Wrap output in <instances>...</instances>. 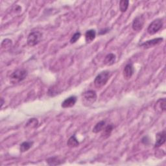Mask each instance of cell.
Returning a JSON list of instances; mask_svg holds the SVG:
<instances>
[{"label": "cell", "mask_w": 166, "mask_h": 166, "mask_svg": "<svg viewBox=\"0 0 166 166\" xmlns=\"http://www.w3.org/2000/svg\"><path fill=\"white\" fill-rule=\"evenodd\" d=\"M115 60H116V56H115V55L113 53H109L105 56L104 59V64L106 66H110L115 63Z\"/></svg>", "instance_id": "12"}, {"label": "cell", "mask_w": 166, "mask_h": 166, "mask_svg": "<svg viewBox=\"0 0 166 166\" xmlns=\"http://www.w3.org/2000/svg\"><path fill=\"white\" fill-rule=\"evenodd\" d=\"M28 75V72L25 70L19 69L16 71H14L13 73L11 74L10 75L9 79L10 82L12 84H16L21 81H24V79L27 77Z\"/></svg>", "instance_id": "3"}, {"label": "cell", "mask_w": 166, "mask_h": 166, "mask_svg": "<svg viewBox=\"0 0 166 166\" xmlns=\"http://www.w3.org/2000/svg\"><path fill=\"white\" fill-rule=\"evenodd\" d=\"M97 99V93L93 90H88L82 94V102L86 106H90L96 102Z\"/></svg>", "instance_id": "2"}, {"label": "cell", "mask_w": 166, "mask_h": 166, "mask_svg": "<svg viewBox=\"0 0 166 166\" xmlns=\"http://www.w3.org/2000/svg\"><path fill=\"white\" fill-rule=\"evenodd\" d=\"M12 46V42L10 39H5L2 43V47L3 49H9Z\"/></svg>", "instance_id": "21"}, {"label": "cell", "mask_w": 166, "mask_h": 166, "mask_svg": "<svg viewBox=\"0 0 166 166\" xmlns=\"http://www.w3.org/2000/svg\"><path fill=\"white\" fill-rule=\"evenodd\" d=\"M96 37V32L95 30L90 29L86 32L85 33V40L86 43H91L94 40Z\"/></svg>", "instance_id": "13"}, {"label": "cell", "mask_w": 166, "mask_h": 166, "mask_svg": "<svg viewBox=\"0 0 166 166\" xmlns=\"http://www.w3.org/2000/svg\"><path fill=\"white\" fill-rule=\"evenodd\" d=\"M81 34L79 33V32H77L75 33L73 36H72V37L70 39V43L71 44H75V42H77V41L81 38Z\"/></svg>", "instance_id": "22"}, {"label": "cell", "mask_w": 166, "mask_h": 166, "mask_svg": "<svg viewBox=\"0 0 166 166\" xmlns=\"http://www.w3.org/2000/svg\"><path fill=\"white\" fill-rule=\"evenodd\" d=\"M111 76L110 72L109 71H104L97 75L94 80V85L96 88H101L103 87L109 81Z\"/></svg>", "instance_id": "1"}, {"label": "cell", "mask_w": 166, "mask_h": 166, "mask_svg": "<svg viewBox=\"0 0 166 166\" xmlns=\"http://www.w3.org/2000/svg\"><path fill=\"white\" fill-rule=\"evenodd\" d=\"M46 162L49 165H61L63 162L61 158L59 156H53L49 158L46 160Z\"/></svg>", "instance_id": "14"}, {"label": "cell", "mask_w": 166, "mask_h": 166, "mask_svg": "<svg viewBox=\"0 0 166 166\" xmlns=\"http://www.w3.org/2000/svg\"><path fill=\"white\" fill-rule=\"evenodd\" d=\"M165 131H162L156 134V140L155 144V147H159L165 142Z\"/></svg>", "instance_id": "10"}, {"label": "cell", "mask_w": 166, "mask_h": 166, "mask_svg": "<svg viewBox=\"0 0 166 166\" xmlns=\"http://www.w3.org/2000/svg\"><path fill=\"white\" fill-rule=\"evenodd\" d=\"M110 31V29H103V30H101V31L100 32H99V34H105V33H108V32H109Z\"/></svg>", "instance_id": "23"}, {"label": "cell", "mask_w": 166, "mask_h": 166, "mask_svg": "<svg viewBox=\"0 0 166 166\" xmlns=\"http://www.w3.org/2000/svg\"><path fill=\"white\" fill-rule=\"evenodd\" d=\"M114 128V126L112 125H108L107 126H105V128L103 130V133L101 134V136L104 139H106L110 136Z\"/></svg>", "instance_id": "15"}, {"label": "cell", "mask_w": 166, "mask_h": 166, "mask_svg": "<svg viewBox=\"0 0 166 166\" xmlns=\"http://www.w3.org/2000/svg\"><path fill=\"white\" fill-rule=\"evenodd\" d=\"M129 5L128 0H121L119 2V10L121 12H125L127 11Z\"/></svg>", "instance_id": "20"}, {"label": "cell", "mask_w": 166, "mask_h": 166, "mask_svg": "<svg viewBox=\"0 0 166 166\" xmlns=\"http://www.w3.org/2000/svg\"><path fill=\"white\" fill-rule=\"evenodd\" d=\"M144 23H145V19H144L143 16H137L133 20V22L132 24V29L135 31H141L143 27Z\"/></svg>", "instance_id": "6"}, {"label": "cell", "mask_w": 166, "mask_h": 166, "mask_svg": "<svg viewBox=\"0 0 166 166\" xmlns=\"http://www.w3.org/2000/svg\"><path fill=\"white\" fill-rule=\"evenodd\" d=\"M77 102V97L75 96H70L65 99L62 103L61 106L64 109H67L74 106Z\"/></svg>", "instance_id": "11"}, {"label": "cell", "mask_w": 166, "mask_h": 166, "mask_svg": "<svg viewBox=\"0 0 166 166\" xmlns=\"http://www.w3.org/2000/svg\"><path fill=\"white\" fill-rule=\"evenodd\" d=\"M105 124H106V123L105 121H101L98 122L94 126V127L93 128L92 132L93 133H99V132L102 131L105 127Z\"/></svg>", "instance_id": "18"}, {"label": "cell", "mask_w": 166, "mask_h": 166, "mask_svg": "<svg viewBox=\"0 0 166 166\" xmlns=\"http://www.w3.org/2000/svg\"><path fill=\"white\" fill-rule=\"evenodd\" d=\"M162 38H156L150 40H147L145 42L142 43L140 44V47L144 48V49H149L150 47H153L159 45L163 41Z\"/></svg>", "instance_id": "7"}, {"label": "cell", "mask_w": 166, "mask_h": 166, "mask_svg": "<svg viewBox=\"0 0 166 166\" xmlns=\"http://www.w3.org/2000/svg\"><path fill=\"white\" fill-rule=\"evenodd\" d=\"M134 72V69L133 67V65L132 64H127L125 67L124 68L123 72V77L126 79V80H128L131 79Z\"/></svg>", "instance_id": "9"}, {"label": "cell", "mask_w": 166, "mask_h": 166, "mask_svg": "<svg viewBox=\"0 0 166 166\" xmlns=\"http://www.w3.org/2000/svg\"><path fill=\"white\" fill-rule=\"evenodd\" d=\"M163 27V21L161 19H156L151 22L148 28L147 33L151 35L156 34Z\"/></svg>", "instance_id": "5"}, {"label": "cell", "mask_w": 166, "mask_h": 166, "mask_svg": "<svg viewBox=\"0 0 166 166\" xmlns=\"http://www.w3.org/2000/svg\"><path fill=\"white\" fill-rule=\"evenodd\" d=\"M3 104H4V100H3V98H2V99H1V107L3 106Z\"/></svg>", "instance_id": "24"}, {"label": "cell", "mask_w": 166, "mask_h": 166, "mask_svg": "<svg viewBox=\"0 0 166 166\" xmlns=\"http://www.w3.org/2000/svg\"><path fill=\"white\" fill-rule=\"evenodd\" d=\"M166 101L165 98L160 99L157 101V102L155 103L154 106V109L156 112L158 114H161L164 112L166 109Z\"/></svg>", "instance_id": "8"}, {"label": "cell", "mask_w": 166, "mask_h": 166, "mask_svg": "<svg viewBox=\"0 0 166 166\" xmlns=\"http://www.w3.org/2000/svg\"><path fill=\"white\" fill-rule=\"evenodd\" d=\"M33 145V141H24L20 145V150L21 153H24L29 150Z\"/></svg>", "instance_id": "17"}, {"label": "cell", "mask_w": 166, "mask_h": 166, "mask_svg": "<svg viewBox=\"0 0 166 166\" xmlns=\"http://www.w3.org/2000/svg\"><path fill=\"white\" fill-rule=\"evenodd\" d=\"M38 125V119L36 118H31L27 122L25 127L26 128L32 129V128H34L37 127Z\"/></svg>", "instance_id": "19"}, {"label": "cell", "mask_w": 166, "mask_h": 166, "mask_svg": "<svg viewBox=\"0 0 166 166\" xmlns=\"http://www.w3.org/2000/svg\"><path fill=\"white\" fill-rule=\"evenodd\" d=\"M42 34L40 31H34L31 33L29 34L27 42V44L31 46H34L38 44L42 40Z\"/></svg>", "instance_id": "4"}, {"label": "cell", "mask_w": 166, "mask_h": 166, "mask_svg": "<svg viewBox=\"0 0 166 166\" xmlns=\"http://www.w3.org/2000/svg\"><path fill=\"white\" fill-rule=\"evenodd\" d=\"M67 146L70 148L77 147L79 146V142L76 138L75 136H72L68 139L67 142Z\"/></svg>", "instance_id": "16"}]
</instances>
